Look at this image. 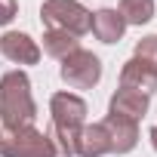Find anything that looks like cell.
<instances>
[{"mask_svg": "<svg viewBox=\"0 0 157 157\" xmlns=\"http://www.w3.org/2000/svg\"><path fill=\"white\" fill-rule=\"evenodd\" d=\"M37 120V102L31 96V80L25 71H6L0 77V123L6 129L34 126Z\"/></svg>", "mask_w": 157, "mask_h": 157, "instance_id": "cell-1", "label": "cell"}, {"mask_svg": "<svg viewBox=\"0 0 157 157\" xmlns=\"http://www.w3.org/2000/svg\"><path fill=\"white\" fill-rule=\"evenodd\" d=\"M49 114H52V142L65 157L77 154V136L86 123V102L77 93H56L49 99Z\"/></svg>", "mask_w": 157, "mask_h": 157, "instance_id": "cell-2", "label": "cell"}, {"mask_svg": "<svg viewBox=\"0 0 157 157\" xmlns=\"http://www.w3.org/2000/svg\"><path fill=\"white\" fill-rule=\"evenodd\" d=\"M40 22L52 31H65L71 37H83L93 31V13L77 0H43Z\"/></svg>", "mask_w": 157, "mask_h": 157, "instance_id": "cell-3", "label": "cell"}, {"mask_svg": "<svg viewBox=\"0 0 157 157\" xmlns=\"http://www.w3.org/2000/svg\"><path fill=\"white\" fill-rule=\"evenodd\" d=\"M56 154H59L56 142L34 126L22 129L0 126V157H56Z\"/></svg>", "mask_w": 157, "mask_h": 157, "instance_id": "cell-4", "label": "cell"}, {"mask_svg": "<svg viewBox=\"0 0 157 157\" xmlns=\"http://www.w3.org/2000/svg\"><path fill=\"white\" fill-rule=\"evenodd\" d=\"M59 74H62V80L71 90H93L102 80V62H99L96 52L80 46V49H74L68 59H62Z\"/></svg>", "mask_w": 157, "mask_h": 157, "instance_id": "cell-5", "label": "cell"}, {"mask_svg": "<svg viewBox=\"0 0 157 157\" xmlns=\"http://www.w3.org/2000/svg\"><path fill=\"white\" fill-rule=\"evenodd\" d=\"M0 52H3L13 65H37L40 62V46L25 31H6L0 37Z\"/></svg>", "mask_w": 157, "mask_h": 157, "instance_id": "cell-6", "label": "cell"}, {"mask_svg": "<svg viewBox=\"0 0 157 157\" xmlns=\"http://www.w3.org/2000/svg\"><path fill=\"white\" fill-rule=\"evenodd\" d=\"M105 132H108V142H111V154H129L136 145H139V123L129 120V117H120V114H108L102 120Z\"/></svg>", "mask_w": 157, "mask_h": 157, "instance_id": "cell-7", "label": "cell"}, {"mask_svg": "<svg viewBox=\"0 0 157 157\" xmlns=\"http://www.w3.org/2000/svg\"><path fill=\"white\" fill-rule=\"evenodd\" d=\"M120 86L123 90H132V93H142V96H154L157 93V71L139 59H129L123 62L120 68Z\"/></svg>", "mask_w": 157, "mask_h": 157, "instance_id": "cell-8", "label": "cell"}, {"mask_svg": "<svg viewBox=\"0 0 157 157\" xmlns=\"http://www.w3.org/2000/svg\"><path fill=\"white\" fill-rule=\"evenodd\" d=\"M93 34L102 43H120L126 34V22L114 6H105V10L93 13Z\"/></svg>", "mask_w": 157, "mask_h": 157, "instance_id": "cell-9", "label": "cell"}, {"mask_svg": "<svg viewBox=\"0 0 157 157\" xmlns=\"http://www.w3.org/2000/svg\"><path fill=\"white\" fill-rule=\"evenodd\" d=\"M148 105H151V99L148 96H142V93H132V90H117L114 96H111V102H108V114H120V117H129V120H142L145 114H148Z\"/></svg>", "mask_w": 157, "mask_h": 157, "instance_id": "cell-10", "label": "cell"}, {"mask_svg": "<svg viewBox=\"0 0 157 157\" xmlns=\"http://www.w3.org/2000/svg\"><path fill=\"white\" fill-rule=\"evenodd\" d=\"M111 154V142L102 123H83L77 136V157H105Z\"/></svg>", "mask_w": 157, "mask_h": 157, "instance_id": "cell-11", "label": "cell"}, {"mask_svg": "<svg viewBox=\"0 0 157 157\" xmlns=\"http://www.w3.org/2000/svg\"><path fill=\"white\" fill-rule=\"evenodd\" d=\"M74 49H80V40L77 37H71V34H65V31H52V28H46L43 31V52L46 56H52V59H68Z\"/></svg>", "mask_w": 157, "mask_h": 157, "instance_id": "cell-12", "label": "cell"}, {"mask_svg": "<svg viewBox=\"0 0 157 157\" xmlns=\"http://www.w3.org/2000/svg\"><path fill=\"white\" fill-rule=\"evenodd\" d=\"M154 0H120V6H117V13L123 16V22H126V28L129 25H148L151 19H154Z\"/></svg>", "mask_w": 157, "mask_h": 157, "instance_id": "cell-13", "label": "cell"}, {"mask_svg": "<svg viewBox=\"0 0 157 157\" xmlns=\"http://www.w3.org/2000/svg\"><path fill=\"white\" fill-rule=\"evenodd\" d=\"M132 59H139V62H145V65H151V68L157 71V34L142 37V40L136 43V56H132Z\"/></svg>", "mask_w": 157, "mask_h": 157, "instance_id": "cell-14", "label": "cell"}, {"mask_svg": "<svg viewBox=\"0 0 157 157\" xmlns=\"http://www.w3.org/2000/svg\"><path fill=\"white\" fill-rule=\"evenodd\" d=\"M16 16H19V3L16 0H0V28L10 25Z\"/></svg>", "mask_w": 157, "mask_h": 157, "instance_id": "cell-15", "label": "cell"}, {"mask_svg": "<svg viewBox=\"0 0 157 157\" xmlns=\"http://www.w3.org/2000/svg\"><path fill=\"white\" fill-rule=\"evenodd\" d=\"M148 136H151V145H154V151H157V126H151V132H148Z\"/></svg>", "mask_w": 157, "mask_h": 157, "instance_id": "cell-16", "label": "cell"}]
</instances>
